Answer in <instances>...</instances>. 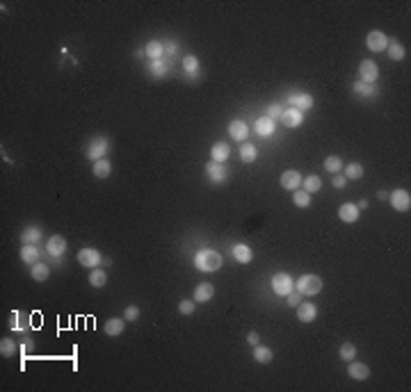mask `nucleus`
I'll return each mask as SVG.
<instances>
[{"label": "nucleus", "mask_w": 411, "mask_h": 392, "mask_svg": "<svg viewBox=\"0 0 411 392\" xmlns=\"http://www.w3.org/2000/svg\"><path fill=\"white\" fill-rule=\"evenodd\" d=\"M256 155H259V148L253 146V144H249V142H244L242 146H240V160L242 162H253L256 160Z\"/></svg>", "instance_id": "cd10ccee"}, {"label": "nucleus", "mask_w": 411, "mask_h": 392, "mask_svg": "<svg viewBox=\"0 0 411 392\" xmlns=\"http://www.w3.org/2000/svg\"><path fill=\"white\" fill-rule=\"evenodd\" d=\"M39 258H41V251L37 249V244H23L21 260H23L25 265H34V262H39Z\"/></svg>", "instance_id": "aec40b11"}, {"label": "nucleus", "mask_w": 411, "mask_h": 392, "mask_svg": "<svg viewBox=\"0 0 411 392\" xmlns=\"http://www.w3.org/2000/svg\"><path fill=\"white\" fill-rule=\"evenodd\" d=\"M295 290V281L290 278L288 274H274L272 276V292L279 294V297H288V294Z\"/></svg>", "instance_id": "7ed1b4c3"}, {"label": "nucleus", "mask_w": 411, "mask_h": 392, "mask_svg": "<svg viewBox=\"0 0 411 392\" xmlns=\"http://www.w3.org/2000/svg\"><path fill=\"white\" fill-rule=\"evenodd\" d=\"M183 69H185V73H196L199 71V60H196L194 55H187L185 60H183Z\"/></svg>", "instance_id": "58836bf2"}, {"label": "nucleus", "mask_w": 411, "mask_h": 392, "mask_svg": "<svg viewBox=\"0 0 411 392\" xmlns=\"http://www.w3.org/2000/svg\"><path fill=\"white\" fill-rule=\"evenodd\" d=\"M338 217H340V221H345V223H354V221H358V217H361V210L356 208V203H343L338 208Z\"/></svg>", "instance_id": "4468645a"}, {"label": "nucleus", "mask_w": 411, "mask_h": 392, "mask_svg": "<svg viewBox=\"0 0 411 392\" xmlns=\"http://www.w3.org/2000/svg\"><path fill=\"white\" fill-rule=\"evenodd\" d=\"M233 258L238 260V262H242V265H247V262H251L253 251L249 249L247 244H235L233 246Z\"/></svg>", "instance_id": "393cba45"}, {"label": "nucleus", "mask_w": 411, "mask_h": 392, "mask_svg": "<svg viewBox=\"0 0 411 392\" xmlns=\"http://www.w3.org/2000/svg\"><path fill=\"white\" fill-rule=\"evenodd\" d=\"M108 151H110V142H108L106 137H96L89 142V148H87V157H89L91 162L96 160H103V157L108 155Z\"/></svg>", "instance_id": "20e7f679"}, {"label": "nucleus", "mask_w": 411, "mask_h": 392, "mask_svg": "<svg viewBox=\"0 0 411 392\" xmlns=\"http://www.w3.org/2000/svg\"><path fill=\"white\" fill-rule=\"evenodd\" d=\"M124 328H126V319H121V317H110V319L103 324V331H106V335H110V338L121 335Z\"/></svg>", "instance_id": "a211bd4d"}, {"label": "nucleus", "mask_w": 411, "mask_h": 392, "mask_svg": "<svg viewBox=\"0 0 411 392\" xmlns=\"http://www.w3.org/2000/svg\"><path fill=\"white\" fill-rule=\"evenodd\" d=\"M100 251L91 249V246H85V249L78 251V262H80L82 267H87V269H96V267L100 265Z\"/></svg>", "instance_id": "39448f33"}, {"label": "nucleus", "mask_w": 411, "mask_h": 392, "mask_svg": "<svg viewBox=\"0 0 411 392\" xmlns=\"http://www.w3.org/2000/svg\"><path fill=\"white\" fill-rule=\"evenodd\" d=\"M358 78H361V82H366V85H373V82L379 78L377 62H373V60L361 62V64H358Z\"/></svg>", "instance_id": "423d86ee"}, {"label": "nucleus", "mask_w": 411, "mask_h": 392, "mask_svg": "<svg viewBox=\"0 0 411 392\" xmlns=\"http://www.w3.org/2000/svg\"><path fill=\"white\" fill-rule=\"evenodd\" d=\"M292 203H295L297 208H309V205H311V194L304 192V189H295V194H292Z\"/></svg>", "instance_id": "473e14b6"}, {"label": "nucleus", "mask_w": 411, "mask_h": 392, "mask_svg": "<svg viewBox=\"0 0 411 392\" xmlns=\"http://www.w3.org/2000/svg\"><path fill=\"white\" fill-rule=\"evenodd\" d=\"M352 91H354L356 96H370V94H373V87L358 80V82H354V85H352Z\"/></svg>", "instance_id": "ea45409f"}, {"label": "nucleus", "mask_w": 411, "mask_h": 392, "mask_svg": "<svg viewBox=\"0 0 411 392\" xmlns=\"http://www.w3.org/2000/svg\"><path fill=\"white\" fill-rule=\"evenodd\" d=\"M206 176L211 178V183H224L226 180V169L222 162H208L206 164Z\"/></svg>", "instance_id": "2eb2a0df"}, {"label": "nucleus", "mask_w": 411, "mask_h": 392, "mask_svg": "<svg viewBox=\"0 0 411 392\" xmlns=\"http://www.w3.org/2000/svg\"><path fill=\"white\" fill-rule=\"evenodd\" d=\"M272 358H274V354H272V349H270V347H263V345L253 347V360H256V363L270 365V363H272Z\"/></svg>", "instance_id": "4be33fe9"}, {"label": "nucleus", "mask_w": 411, "mask_h": 392, "mask_svg": "<svg viewBox=\"0 0 411 392\" xmlns=\"http://www.w3.org/2000/svg\"><path fill=\"white\" fill-rule=\"evenodd\" d=\"M356 208H358V210H366V208H368V201H366V199H361V201H358V203H356Z\"/></svg>", "instance_id": "de8ad7c7"}, {"label": "nucleus", "mask_w": 411, "mask_h": 392, "mask_svg": "<svg viewBox=\"0 0 411 392\" xmlns=\"http://www.w3.org/2000/svg\"><path fill=\"white\" fill-rule=\"evenodd\" d=\"M106 283H108V274L103 269H98V267H96V269L89 271V285H91V288H103Z\"/></svg>", "instance_id": "7c9ffc66"}, {"label": "nucleus", "mask_w": 411, "mask_h": 392, "mask_svg": "<svg viewBox=\"0 0 411 392\" xmlns=\"http://www.w3.org/2000/svg\"><path fill=\"white\" fill-rule=\"evenodd\" d=\"M0 354L5 356V358H12L16 354V342L14 340H3L0 342Z\"/></svg>", "instance_id": "4c0bfd02"}, {"label": "nucleus", "mask_w": 411, "mask_h": 392, "mask_svg": "<svg viewBox=\"0 0 411 392\" xmlns=\"http://www.w3.org/2000/svg\"><path fill=\"white\" fill-rule=\"evenodd\" d=\"M295 290L301 294V297H316L318 292H322V278L316 274H304L297 278Z\"/></svg>", "instance_id": "f03ea898"}, {"label": "nucleus", "mask_w": 411, "mask_h": 392, "mask_svg": "<svg viewBox=\"0 0 411 392\" xmlns=\"http://www.w3.org/2000/svg\"><path fill=\"white\" fill-rule=\"evenodd\" d=\"M167 62H165V60H156V62H151V73H153V76H156V78H163L165 76V73H167Z\"/></svg>", "instance_id": "e433bc0d"}, {"label": "nucleus", "mask_w": 411, "mask_h": 392, "mask_svg": "<svg viewBox=\"0 0 411 392\" xmlns=\"http://www.w3.org/2000/svg\"><path fill=\"white\" fill-rule=\"evenodd\" d=\"M178 312H181V315H192V312H194V303L183 299V301L178 303Z\"/></svg>", "instance_id": "37998d69"}, {"label": "nucleus", "mask_w": 411, "mask_h": 392, "mask_svg": "<svg viewBox=\"0 0 411 392\" xmlns=\"http://www.w3.org/2000/svg\"><path fill=\"white\" fill-rule=\"evenodd\" d=\"M21 240H23V244H37V242L41 240V228H37V226L23 228V233H21Z\"/></svg>", "instance_id": "bb28decb"}, {"label": "nucleus", "mask_w": 411, "mask_h": 392, "mask_svg": "<svg viewBox=\"0 0 411 392\" xmlns=\"http://www.w3.org/2000/svg\"><path fill=\"white\" fill-rule=\"evenodd\" d=\"M229 135H231V139H235V142H247L249 126L242 121V119H233V121L229 123Z\"/></svg>", "instance_id": "9d476101"}, {"label": "nucleus", "mask_w": 411, "mask_h": 392, "mask_svg": "<svg viewBox=\"0 0 411 392\" xmlns=\"http://www.w3.org/2000/svg\"><path fill=\"white\" fill-rule=\"evenodd\" d=\"M67 251V237L62 235H50L46 242V253L53 255V258H60V255Z\"/></svg>", "instance_id": "9b49d317"}, {"label": "nucleus", "mask_w": 411, "mask_h": 392, "mask_svg": "<svg viewBox=\"0 0 411 392\" xmlns=\"http://www.w3.org/2000/svg\"><path fill=\"white\" fill-rule=\"evenodd\" d=\"M316 317H318V308H316V303H299L297 306V319L299 321H304V324H309V321H316Z\"/></svg>", "instance_id": "f3484780"}, {"label": "nucleus", "mask_w": 411, "mask_h": 392, "mask_svg": "<svg viewBox=\"0 0 411 392\" xmlns=\"http://www.w3.org/2000/svg\"><path fill=\"white\" fill-rule=\"evenodd\" d=\"M345 178H347V180L364 178V166L358 164V162H349V164L345 166Z\"/></svg>", "instance_id": "72a5a7b5"}, {"label": "nucleus", "mask_w": 411, "mask_h": 392, "mask_svg": "<svg viewBox=\"0 0 411 392\" xmlns=\"http://www.w3.org/2000/svg\"><path fill=\"white\" fill-rule=\"evenodd\" d=\"M281 114H283V107H281V105H277V103L268 105V114H265V117H270L272 121H277V119H281Z\"/></svg>", "instance_id": "a19ab883"}, {"label": "nucleus", "mask_w": 411, "mask_h": 392, "mask_svg": "<svg viewBox=\"0 0 411 392\" xmlns=\"http://www.w3.org/2000/svg\"><path fill=\"white\" fill-rule=\"evenodd\" d=\"M253 130H256L261 137H272L274 130H277V121H272L270 117H261V119H256V126H253Z\"/></svg>", "instance_id": "dca6fc26"}, {"label": "nucleus", "mask_w": 411, "mask_h": 392, "mask_svg": "<svg viewBox=\"0 0 411 392\" xmlns=\"http://www.w3.org/2000/svg\"><path fill=\"white\" fill-rule=\"evenodd\" d=\"M91 171H94V176H96V178H98V180H106L108 176L112 174V164L106 160V157H103V160H96V162H94V166H91Z\"/></svg>", "instance_id": "b1692460"}, {"label": "nucleus", "mask_w": 411, "mask_h": 392, "mask_svg": "<svg viewBox=\"0 0 411 392\" xmlns=\"http://www.w3.org/2000/svg\"><path fill=\"white\" fill-rule=\"evenodd\" d=\"M347 374L354 381H366V378H370V367L366 363H358V360H349Z\"/></svg>", "instance_id": "f8f14e48"}, {"label": "nucleus", "mask_w": 411, "mask_h": 392, "mask_svg": "<svg viewBox=\"0 0 411 392\" xmlns=\"http://www.w3.org/2000/svg\"><path fill=\"white\" fill-rule=\"evenodd\" d=\"M124 319L126 321H137L139 319V308L137 306H128L124 312Z\"/></svg>", "instance_id": "79ce46f5"}, {"label": "nucleus", "mask_w": 411, "mask_h": 392, "mask_svg": "<svg viewBox=\"0 0 411 392\" xmlns=\"http://www.w3.org/2000/svg\"><path fill=\"white\" fill-rule=\"evenodd\" d=\"M281 123L286 128H297L304 123V114H301V109H297V107H288V109H283V114H281Z\"/></svg>", "instance_id": "ddd939ff"}, {"label": "nucleus", "mask_w": 411, "mask_h": 392, "mask_svg": "<svg viewBox=\"0 0 411 392\" xmlns=\"http://www.w3.org/2000/svg\"><path fill=\"white\" fill-rule=\"evenodd\" d=\"M259 340H261V338H259V333H249V335H247V342H249V345H251V347H256V345H259Z\"/></svg>", "instance_id": "49530a36"}, {"label": "nucleus", "mask_w": 411, "mask_h": 392, "mask_svg": "<svg viewBox=\"0 0 411 392\" xmlns=\"http://www.w3.org/2000/svg\"><path fill=\"white\" fill-rule=\"evenodd\" d=\"M286 301H288V306L297 308V306H299V303H301V294L297 292V290H292V292H290V294H288V297H286Z\"/></svg>", "instance_id": "c03bdc74"}, {"label": "nucleus", "mask_w": 411, "mask_h": 392, "mask_svg": "<svg viewBox=\"0 0 411 392\" xmlns=\"http://www.w3.org/2000/svg\"><path fill=\"white\" fill-rule=\"evenodd\" d=\"M301 180H304V176L299 174L297 169H288L281 174V187L288 189V192H295V189H299Z\"/></svg>", "instance_id": "1a4fd4ad"}, {"label": "nucleus", "mask_w": 411, "mask_h": 392, "mask_svg": "<svg viewBox=\"0 0 411 392\" xmlns=\"http://www.w3.org/2000/svg\"><path fill=\"white\" fill-rule=\"evenodd\" d=\"M194 267L199 271H203V274H213V271H217L222 267L220 251H215V249H201V251H196Z\"/></svg>", "instance_id": "f257e3e1"}, {"label": "nucleus", "mask_w": 411, "mask_h": 392, "mask_svg": "<svg viewBox=\"0 0 411 392\" xmlns=\"http://www.w3.org/2000/svg\"><path fill=\"white\" fill-rule=\"evenodd\" d=\"M325 169L329 171V174H338V171L343 169V160H340L338 155H329L325 160Z\"/></svg>", "instance_id": "c9c22d12"}, {"label": "nucleus", "mask_w": 411, "mask_h": 392, "mask_svg": "<svg viewBox=\"0 0 411 392\" xmlns=\"http://www.w3.org/2000/svg\"><path fill=\"white\" fill-rule=\"evenodd\" d=\"M301 185H304V192H309V194H316V192H320V187H322V180L318 178L316 174H313V176H306V178L301 180Z\"/></svg>", "instance_id": "2f4dec72"}, {"label": "nucleus", "mask_w": 411, "mask_h": 392, "mask_svg": "<svg viewBox=\"0 0 411 392\" xmlns=\"http://www.w3.org/2000/svg\"><path fill=\"white\" fill-rule=\"evenodd\" d=\"M388 201H391V205L397 212H409V208H411V196L406 189H393L388 194Z\"/></svg>", "instance_id": "0eeeda50"}, {"label": "nucleus", "mask_w": 411, "mask_h": 392, "mask_svg": "<svg viewBox=\"0 0 411 392\" xmlns=\"http://www.w3.org/2000/svg\"><path fill=\"white\" fill-rule=\"evenodd\" d=\"M30 276H32L34 281H46L48 276H50V267L43 265V262H34L32 269H30Z\"/></svg>", "instance_id": "c756f323"}, {"label": "nucleus", "mask_w": 411, "mask_h": 392, "mask_svg": "<svg viewBox=\"0 0 411 392\" xmlns=\"http://www.w3.org/2000/svg\"><path fill=\"white\" fill-rule=\"evenodd\" d=\"M338 356L345 360V363H349V360L356 358V347H354L352 342H343V345H340V349H338Z\"/></svg>", "instance_id": "f704fd0d"}, {"label": "nucleus", "mask_w": 411, "mask_h": 392, "mask_svg": "<svg viewBox=\"0 0 411 392\" xmlns=\"http://www.w3.org/2000/svg\"><path fill=\"white\" fill-rule=\"evenodd\" d=\"M290 105H295L297 109H311L313 107V96L311 94H297V96H290Z\"/></svg>", "instance_id": "a878e982"}, {"label": "nucleus", "mask_w": 411, "mask_h": 392, "mask_svg": "<svg viewBox=\"0 0 411 392\" xmlns=\"http://www.w3.org/2000/svg\"><path fill=\"white\" fill-rule=\"evenodd\" d=\"M163 52H165V46L160 41H148L146 46H144V55L146 57H151V62H156V60H163Z\"/></svg>", "instance_id": "5701e85b"}, {"label": "nucleus", "mask_w": 411, "mask_h": 392, "mask_svg": "<svg viewBox=\"0 0 411 392\" xmlns=\"http://www.w3.org/2000/svg\"><path fill=\"white\" fill-rule=\"evenodd\" d=\"M213 297H215V288H213V283H199L194 288V301L196 303L211 301Z\"/></svg>", "instance_id": "6ab92c4d"}, {"label": "nucleus", "mask_w": 411, "mask_h": 392, "mask_svg": "<svg viewBox=\"0 0 411 392\" xmlns=\"http://www.w3.org/2000/svg\"><path fill=\"white\" fill-rule=\"evenodd\" d=\"M366 46H368L373 52H384L388 46V37L382 32V30H373V32H368V37H366Z\"/></svg>", "instance_id": "6e6552de"}, {"label": "nucleus", "mask_w": 411, "mask_h": 392, "mask_svg": "<svg viewBox=\"0 0 411 392\" xmlns=\"http://www.w3.org/2000/svg\"><path fill=\"white\" fill-rule=\"evenodd\" d=\"M377 199H379V201H386V199H388V194L382 189V192H377Z\"/></svg>", "instance_id": "09e8293b"}, {"label": "nucleus", "mask_w": 411, "mask_h": 392, "mask_svg": "<svg viewBox=\"0 0 411 392\" xmlns=\"http://www.w3.org/2000/svg\"><path fill=\"white\" fill-rule=\"evenodd\" d=\"M331 183H334V187H336V189H343L345 185H347V178H345V176H340V174H334Z\"/></svg>", "instance_id": "a18cd8bd"}, {"label": "nucleus", "mask_w": 411, "mask_h": 392, "mask_svg": "<svg viewBox=\"0 0 411 392\" xmlns=\"http://www.w3.org/2000/svg\"><path fill=\"white\" fill-rule=\"evenodd\" d=\"M100 265H103V267H110L112 260H110V258H103V260H100Z\"/></svg>", "instance_id": "8fccbe9b"}, {"label": "nucleus", "mask_w": 411, "mask_h": 392, "mask_svg": "<svg viewBox=\"0 0 411 392\" xmlns=\"http://www.w3.org/2000/svg\"><path fill=\"white\" fill-rule=\"evenodd\" d=\"M229 155H231V146H229V144H224V142H217L215 146L211 148L213 162H222V164H224V162L229 160Z\"/></svg>", "instance_id": "412c9836"}, {"label": "nucleus", "mask_w": 411, "mask_h": 392, "mask_svg": "<svg viewBox=\"0 0 411 392\" xmlns=\"http://www.w3.org/2000/svg\"><path fill=\"white\" fill-rule=\"evenodd\" d=\"M167 52H176V43H169V46H167Z\"/></svg>", "instance_id": "3c124183"}, {"label": "nucleus", "mask_w": 411, "mask_h": 392, "mask_svg": "<svg viewBox=\"0 0 411 392\" xmlns=\"http://www.w3.org/2000/svg\"><path fill=\"white\" fill-rule=\"evenodd\" d=\"M388 57L391 60H395V62H402L406 57V50H404V46H402L400 41H388Z\"/></svg>", "instance_id": "c85d7f7f"}]
</instances>
